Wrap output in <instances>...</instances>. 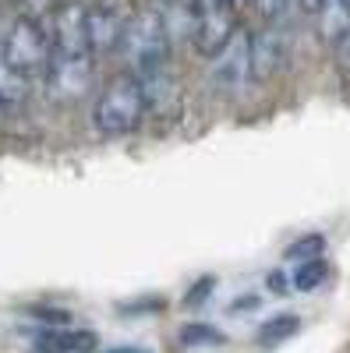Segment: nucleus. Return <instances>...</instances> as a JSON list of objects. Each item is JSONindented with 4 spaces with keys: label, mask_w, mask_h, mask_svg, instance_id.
I'll use <instances>...</instances> for the list:
<instances>
[{
    "label": "nucleus",
    "mask_w": 350,
    "mask_h": 353,
    "mask_svg": "<svg viewBox=\"0 0 350 353\" xmlns=\"http://www.w3.org/2000/svg\"><path fill=\"white\" fill-rule=\"evenodd\" d=\"M173 39L166 32V25H163V14L159 8H138L131 25H128V32L121 39V61H124V71L135 74L138 81H149V78H159L170 71L173 64Z\"/></svg>",
    "instance_id": "f257e3e1"
},
{
    "label": "nucleus",
    "mask_w": 350,
    "mask_h": 353,
    "mask_svg": "<svg viewBox=\"0 0 350 353\" xmlns=\"http://www.w3.org/2000/svg\"><path fill=\"white\" fill-rule=\"evenodd\" d=\"M145 88L135 74H113L93 103V128L103 138H128L145 121Z\"/></svg>",
    "instance_id": "f03ea898"
},
{
    "label": "nucleus",
    "mask_w": 350,
    "mask_h": 353,
    "mask_svg": "<svg viewBox=\"0 0 350 353\" xmlns=\"http://www.w3.org/2000/svg\"><path fill=\"white\" fill-rule=\"evenodd\" d=\"M0 46H4L8 61L28 74L36 85L43 78L46 68V57H50V43H46V28L39 18H28V14H14L8 25H0Z\"/></svg>",
    "instance_id": "7ed1b4c3"
},
{
    "label": "nucleus",
    "mask_w": 350,
    "mask_h": 353,
    "mask_svg": "<svg viewBox=\"0 0 350 353\" xmlns=\"http://www.w3.org/2000/svg\"><path fill=\"white\" fill-rule=\"evenodd\" d=\"M135 0H85V21L96 57H113L135 18Z\"/></svg>",
    "instance_id": "20e7f679"
},
{
    "label": "nucleus",
    "mask_w": 350,
    "mask_h": 353,
    "mask_svg": "<svg viewBox=\"0 0 350 353\" xmlns=\"http://www.w3.org/2000/svg\"><path fill=\"white\" fill-rule=\"evenodd\" d=\"M241 28V11L233 0H202V11H198V25H195V36H191V50L195 57H209L216 50H223L233 32Z\"/></svg>",
    "instance_id": "39448f33"
},
{
    "label": "nucleus",
    "mask_w": 350,
    "mask_h": 353,
    "mask_svg": "<svg viewBox=\"0 0 350 353\" xmlns=\"http://www.w3.org/2000/svg\"><path fill=\"white\" fill-rule=\"evenodd\" d=\"M251 81V39L248 28H237L233 39L209 57V85L220 96H237Z\"/></svg>",
    "instance_id": "423d86ee"
},
{
    "label": "nucleus",
    "mask_w": 350,
    "mask_h": 353,
    "mask_svg": "<svg viewBox=\"0 0 350 353\" xmlns=\"http://www.w3.org/2000/svg\"><path fill=\"white\" fill-rule=\"evenodd\" d=\"M248 39H251V81L280 78L290 61V39L283 21H262L255 32H248Z\"/></svg>",
    "instance_id": "0eeeda50"
},
{
    "label": "nucleus",
    "mask_w": 350,
    "mask_h": 353,
    "mask_svg": "<svg viewBox=\"0 0 350 353\" xmlns=\"http://www.w3.org/2000/svg\"><path fill=\"white\" fill-rule=\"evenodd\" d=\"M36 88H39V85L28 78V74H21V71L8 61L4 46H0V117H18V113L28 106V99H32Z\"/></svg>",
    "instance_id": "6e6552de"
},
{
    "label": "nucleus",
    "mask_w": 350,
    "mask_h": 353,
    "mask_svg": "<svg viewBox=\"0 0 350 353\" xmlns=\"http://www.w3.org/2000/svg\"><path fill=\"white\" fill-rule=\"evenodd\" d=\"M36 353H93L99 346V336L93 329H43L36 336Z\"/></svg>",
    "instance_id": "1a4fd4ad"
},
{
    "label": "nucleus",
    "mask_w": 350,
    "mask_h": 353,
    "mask_svg": "<svg viewBox=\"0 0 350 353\" xmlns=\"http://www.w3.org/2000/svg\"><path fill=\"white\" fill-rule=\"evenodd\" d=\"M159 14H163V25L166 32L173 39V46L177 43H191L195 36V25H198V11H202V0H159Z\"/></svg>",
    "instance_id": "9d476101"
},
{
    "label": "nucleus",
    "mask_w": 350,
    "mask_h": 353,
    "mask_svg": "<svg viewBox=\"0 0 350 353\" xmlns=\"http://www.w3.org/2000/svg\"><path fill=\"white\" fill-rule=\"evenodd\" d=\"M315 25L322 43L336 50V43L350 32V0H322L315 11Z\"/></svg>",
    "instance_id": "9b49d317"
},
{
    "label": "nucleus",
    "mask_w": 350,
    "mask_h": 353,
    "mask_svg": "<svg viewBox=\"0 0 350 353\" xmlns=\"http://www.w3.org/2000/svg\"><path fill=\"white\" fill-rule=\"evenodd\" d=\"M298 329H301V318L290 314V311H283V314H273V318L262 321L258 332H255V343L266 346V350H273V346L286 343L290 336H298Z\"/></svg>",
    "instance_id": "f8f14e48"
},
{
    "label": "nucleus",
    "mask_w": 350,
    "mask_h": 353,
    "mask_svg": "<svg viewBox=\"0 0 350 353\" xmlns=\"http://www.w3.org/2000/svg\"><path fill=\"white\" fill-rule=\"evenodd\" d=\"M329 279V265L326 258H311V261H298L294 269H290V290H298V293H311L318 290Z\"/></svg>",
    "instance_id": "ddd939ff"
},
{
    "label": "nucleus",
    "mask_w": 350,
    "mask_h": 353,
    "mask_svg": "<svg viewBox=\"0 0 350 353\" xmlns=\"http://www.w3.org/2000/svg\"><path fill=\"white\" fill-rule=\"evenodd\" d=\"M177 339H181V346H223L226 343V336L216 325H209V321H188L177 332Z\"/></svg>",
    "instance_id": "4468645a"
},
{
    "label": "nucleus",
    "mask_w": 350,
    "mask_h": 353,
    "mask_svg": "<svg viewBox=\"0 0 350 353\" xmlns=\"http://www.w3.org/2000/svg\"><path fill=\"white\" fill-rule=\"evenodd\" d=\"M322 251H326V237H322V233H308V237H301V241H294L286 248V261L290 265L311 261V258H322Z\"/></svg>",
    "instance_id": "2eb2a0df"
},
{
    "label": "nucleus",
    "mask_w": 350,
    "mask_h": 353,
    "mask_svg": "<svg viewBox=\"0 0 350 353\" xmlns=\"http://www.w3.org/2000/svg\"><path fill=\"white\" fill-rule=\"evenodd\" d=\"M32 321H43L46 329H64V325H71V314L64 311V307H28L25 311Z\"/></svg>",
    "instance_id": "dca6fc26"
},
{
    "label": "nucleus",
    "mask_w": 350,
    "mask_h": 353,
    "mask_svg": "<svg viewBox=\"0 0 350 353\" xmlns=\"http://www.w3.org/2000/svg\"><path fill=\"white\" fill-rule=\"evenodd\" d=\"M251 4L258 8L262 21H286L290 8H294L298 0H251Z\"/></svg>",
    "instance_id": "f3484780"
},
{
    "label": "nucleus",
    "mask_w": 350,
    "mask_h": 353,
    "mask_svg": "<svg viewBox=\"0 0 350 353\" xmlns=\"http://www.w3.org/2000/svg\"><path fill=\"white\" fill-rule=\"evenodd\" d=\"M18 4V14H28V18H46V14H53L57 8L64 4V0H14Z\"/></svg>",
    "instance_id": "a211bd4d"
},
{
    "label": "nucleus",
    "mask_w": 350,
    "mask_h": 353,
    "mask_svg": "<svg viewBox=\"0 0 350 353\" xmlns=\"http://www.w3.org/2000/svg\"><path fill=\"white\" fill-rule=\"evenodd\" d=\"M216 290V279L213 276H206V279H198L188 293H184V307H198L202 301H209V293Z\"/></svg>",
    "instance_id": "6ab92c4d"
},
{
    "label": "nucleus",
    "mask_w": 350,
    "mask_h": 353,
    "mask_svg": "<svg viewBox=\"0 0 350 353\" xmlns=\"http://www.w3.org/2000/svg\"><path fill=\"white\" fill-rule=\"evenodd\" d=\"M163 297H149V301H135V304H121V314H142V311H163Z\"/></svg>",
    "instance_id": "aec40b11"
},
{
    "label": "nucleus",
    "mask_w": 350,
    "mask_h": 353,
    "mask_svg": "<svg viewBox=\"0 0 350 353\" xmlns=\"http://www.w3.org/2000/svg\"><path fill=\"white\" fill-rule=\"evenodd\" d=\"M266 286H269L273 293H286V290H290V276L276 269V272H269V276H266Z\"/></svg>",
    "instance_id": "412c9836"
},
{
    "label": "nucleus",
    "mask_w": 350,
    "mask_h": 353,
    "mask_svg": "<svg viewBox=\"0 0 350 353\" xmlns=\"http://www.w3.org/2000/svg\"><path fill=\"white\" fill-rule=\"evenodd\" d=\"M336 61H340V68L350 74V32H347V36L336 43Z\"/></svg>",
    "instance_id": "4be33fe9"
},
{
    "label": "nucleus",
    "mask_w": 350,
    "mask_h": 353,
    "mask_svg": "<svg viewBox=\"0 0 350 353\" xmlns=\"http://www.w3.org/2000/svg\"><path fill=\"white\" fill-rule=\"evenodd\" d=\"M258 297L255 293H248V297H241V301H233V307H230V314H244V311H258Z\"/></svg>",
    "instance_id": "5701e85b"
},
{
    "label": "nucleus",
    "mask_w": 350,
    "mask_h": 353,
    "mask_svg": "<svg viewBox=\"0 0 350 353\" xmlns=\"http://www.w3.org/2000/svg\"><path fill=\"white\" fill-rule=\"evenodd\" d=\"M318 4H322V0H298V8H301L304 14H311V18H315V11H318Z\"/></svg>",
    "instance_id": "b1692460"
},
{
    "label": "nucleus",
    "mask_w": 350,
    "mask_h": 353,
    "mask_svg": "<svg viewBox=\"0 0 350 353\" xmlns=\"http://www.w3.org/2000/svg\"><path fill=\"white\" fill-rule=\"evenodd\" d=\"M106 353H153V350H145V346H113V350H106Z\"/></svg>",
    "instance_id": "393cba45"
},
{
    "label": "nucleus",
    "mask_w": 350,
    "mask_h": 353,
    "mask_svg": "<svg viewBox=\"0 0 350 353\" xmlns=\"http://www.w3.org/2000/svg\"><path fill=\"white\" fill-rule=\"evenodd\" d=\"M233 4H237V11H244V8L251 4V0H233Z\"/></svg>",
    "instance_id": "a878e982"
},
{
    "label": "nucleus",
    "mask_w": 350,
    "mask_h": 353,
    "mask_svg": "<svg viewBox=\"0 0 350 353\" xmlns=\"http://www.w3.org/2000/svg\"><path fill=\"white\" fill-rule=\"evenodd\" d=\"M0 8H4V0H0ZM0 25H4V21H0Z\"/></svg>",
    "instance_id": "bb28decb"
}]
</instances>
